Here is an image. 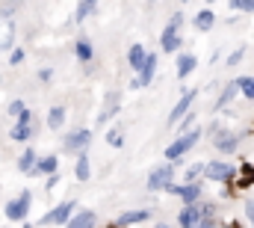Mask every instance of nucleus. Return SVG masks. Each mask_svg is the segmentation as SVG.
Wrapping results in <instances>:
<instances>
[{"mask_svg":"<svg viewBox=\"0 0 254 228\" xmlns=\"http://www.w3.org/2000/svg\"><path fill=\"white\" fill-rule=\"evenodd\" d=\"M198 139H201V130H190V133L178 136V139H175V142H172V145H169V148L163 151V154H166V160H172V163H175V160H181V157H184V154L190 151L192 145L198 142Z\"/></svg>","mask_w":254,"mask_h":228,"instance_id":"1","label":"nucleus"},{"mask_svg":"<svg viewBox=\"0 0 254 228\" xmlns=\"http://www.w3.org/2000/svg\"><path fill=\"white\" fill-rule=\"evenodd\" d=\"M30 199H33V196H30V190H24L15 202H9V205H6V220H12V223L24 220V217H27V211H30Z\"/></svg>","mask_w":254,"mask_h":228,"instance_id":"2","label":"nucleus"},{"mask_svg":"<svg viewBox=\"0 0 254 228\" xmlns=\"http://www.w3.org/2000/svg\"><path fill=\"white\" fill-rule=\"evenodd\" d=\"M166 190L175 193V196H181L184 205H198V199H201V184H198V181H192V184H187V187H178V184L172 181Z\"/></svg>","mask_w":254,"mask_h":228,"instance_id":"3","label":"nucleus"},{"mask_svg":"<svg viewBox=\"0 0 254 228\" xmlns=\"http://www.w3.org/2000/svg\"><path fill=\"white\" fill-rule=\"evenodd\" d=\"M204 175H207L210 181L228 184V181H234V166H228V163H222V160H213V163L204 166Z\"/></svg>","mask_w":254,"mask_h":228,"instance_id":"4","label":"nucleus"},{"mask_svg":"<svg viewBox=\"0 0 254 228\" xmlns=\"http://www.w3.org/2000/svg\"><path fill=\"white\" fill-rule=\"evenodd\" d=\"M89 139H92V130H71L68 136H65V151H71V154H80V151H86V145H89Z\"/></svg>","mask_w":254,"mask_h":228,"instance_id":"5","label":"nucleus"},{"mask_svg":"<svg viewBox=\"0 0 254 228\" xmlns=\"http://www.w3.org/2000/svg\"><path fill=\"white\" fill-rule=\"evenodd\" d=\"M154 71H157V57H154V54H145V62H142V68H139V77L130 80V86H133V89L148 86V83L154 80Z\"/></svg>","mask_w":254,"mask_h":228,"instance_id":"6","label":"nucleus"},{"mask_svg":"<svg viewBox=\"0 0 254 228\" xmlns=\"http://www.w3.org/2000/svg\"><path fill=\"white\" fill-rule=\"evenodd\" d=\"M30 136H33V110H24V113L18 115V124L12 127V139L27 142Z\"/></svg>","mask_w":254,"mask_h":228,"instance_id":"7","label":"nucleus"},{"mask_svg":"<svg viewBox=\"0 0 254 228\" xmlns=\"http://www.w3.org/2000/svg\"><path fill=\"white\" fill-rule=\"evenodd\" d=\"M74 208H77V205H74V199H68V202H63L60 208H54V211H51L42 223H45V226H51V223H54V226H63V223H68V220H71Z\"/></svg>","mask_w":254,"mask_h":228,"instance_id":"8","label":"nucleus"},{"mask_svg":"<svg viewBox=\"0 0 254 228\" xmlns=\"http://www.w3.org/2000/svg\"><path fill=\"white\" fill-rule=\"evenodd\" d=\"M172 178H175L172 166H160V169H154L148 175V190H166L172 184Z\"/></svg>","mask_w":254,"mask_h":228,"instance_id":"9","label":"nucleus"},{"mask_svg":"<svg viewBox=\"0 0 254 228\" xmlns=\"http://www.w3.org/2000/svg\"><path fill=\"white\" fill-rule=\"evenodd\" d=\"M195 101H198V92H184V98L178 101V107H175V110L169 113V124H175V121H181L184 115L190 113V107L195 104Z\"/></svg>","mask_w":254,"mask_h":228,"instance_id":"10","label":"nucleus"},{"mask_svg":"<svg viewBox=\"0 0 254 228\" xmlns=\"http://www.w3.org/2000/svg\"><path fill=\"white\" fill-rule=\"evenodd\" d=\"M119 104H122V92H110V95H107V104H104V110L98 113V124L110 121L113 115L119 113Z\"/></svg>","mask_w":254,"mask_h":228,"instance_id":"11","label":"nucleus"},{"mask_svg":"<svg viewBox=\"0 0 254 228\" xmlns=\"http://www.w3.org/2000/svg\"><path fill=\"white\" fill-rule=\"evenodd\" d=\"M160 45H163V51H166V54H175V51L181 48V33H178V27H172V24H169V27L163 30V42H160Z\"/></svg>","mask_w":254,"mask_h":228,"instance_id":"12","label":"nucleus"},{"mask_svg":"<svg viewBox=\"0 0 254 228\" xmlns=\"http://www.w3.org/2000/svg\"><path fill=\"white\" fill-rule=\"evenodd\" d=\"M95 223H98V217L92 211H80V214H71L68 228H95Z\"/></svg>","mask_w":254,"mask_h":228,"instance_id":"13","label":"nucleus"},{"mask_svg":"<svg viewBox=\"0 0 254 228\" xmlns=\"http://www.w3.org/2000/svg\"><path fill=\"white\" fill-rule=\"evenodd\" d=\"M198 220H201L198 208H195V205H184V211H181V217H178V226L181 228H195Z\"/></svg>","mask_w":254,"mask_h":228,"instance_id":"14","label":"nucleus"},{"mask_svg":"<svg viewBox=\"0 0 254 228\" xmlns=\"http://www.w3.org/2000/svg\"><path fill=\"white\" fill-rule=\"evenodd\" d=\"M237 142H240V139H237V136H231L228 130H219V133H216V148H219L222 154H231V151L237 148Z\"/></svg>","mask_w":254,"mask_h":228,"instance_id":"15","label":"nucleus"},{"mask_svg":"<svg viewBox=\"0 0 254 228\" xmlns=\"http://www.w3.org/2000/svg\"><path fill=\"white\" fill-rule=\"evenodd\" d=\"M74 175H77L80 181H89L92 169H89V154H86V151H80V154H77V163H74Z\"/></svg>","mask_w":254,"mask_h":228,"instance_id":"16","label":"nucleus"},{"mask_svg":"<svg viewBox=\"0 0 254 228\" xmlns=\"http://www.w3.org/2000/svg\"><path fill=\"white\" fill-rule=\"evenodd\" d=\"M192 68H195V57H192V54H181V57H178V77L187 80L192 74Z\"/></svg>","mask_w":254,"mask_h":228,"instance_id":"17","label":"nucleus"},{"mask_svg":"<svg viewBox=\"0 0 254 228\" xmlns=\"http://www.w3.org/2000/svg\"><path fill=\"white\" fill-rule=\"evenodd\" d=\"M142 62H145V48H142V45H133V48L127 51V65L139 71V68H142Z\"/></svg>","mask_w":254,"mask_h":228,"instance_id":"18","label":"nucleus"},{"mask_svg":"<svg viewBox=\"0 0 254 228\" xmlns=\"http://www.w3.org/2000/svg\"><path fill=\"white\" fill-rule=\"evenodd\" d=\"M65 121V107H51V113H48V127L51 130H60Z\"/></svg>","mask_w":254,"mask_h":228,"instance_id":"19","label":"nucleus"},{"mask_svg":"<svg viewBox=\"0 0 254 228\" xmlns=\"http://www.w3.org/2000/svg\"><path fill=\"white\" fill-rule=\"evenodd\" d=\"M213 21H216L213 9H201V12L195 15V27H198V30H210V27H213Z\"/></svg>","mask_w":254,"mask_h":228,"instance_id":"20","label":"nucleus"},{"mask_svg":"<svg viewBox=\"0 0 254 228\" xmlns=\"http://www.w3.org/2000/svg\"><path fill=\"white\" fill-rule=\"evenodd\" d=\"M36 160H39V157H36V151H33V148H27V151L18 157V169H21V172H33Z\"/></svg>","mask_w":254,"mask_h":228,"instance_id":"21","label":"nucleus"},{"mask_svg":"<svg viewBox=\"0 0 254 228\" xmlns=\"http://www.w3.org/2000/svg\"><path fill=\"white\" fill-rule=\"evenodd\" d=\"M148 220V211H130L119 217V226H133V223H145Z\"/></svg>","mask_w":254,"mask_h":228,"instance_id":"22","label":"nucleus"},{"mask_svg":"<svg viewBox=\"0 0 254 228\" xmlns=\"http://www.w3.org/2000/svg\"><path fill=\"white\" fill-rule=\"evenodd\" d=\"M95 9H98V0H80L77 3V21H86Z\"/></svg>","mask_w":254,"mask_h":228,"instance_id":"23","label":"nucleus"},{"mask_svg":"<svg viewBox=\"0 0 254 228\" xmlns=\"http://www.w3.org/2000/svg\"><path fill=\"white\" fill-rule=\"evenodd\" d=\"M74 51H77V59H80V62H89V59H92V45H89L86 36H80V42H77Z\"/></svg>","mask_w":254,"mask_h":228,"instance_id":"24","label":"nucleus"},{"mask_svg":"<svg viewBox=\"0 0 254 228\" xmlns=\"http://www.w3.org/2000/svg\"><path fill=\"white\" fill-rule=\"evenodd\" d=\"M237 92H240V86H237V80H234V83H228V86H225V92L219 95V104H216V107H225V104H231Z\"/></svg>","mask_w":254,"mask_h":228,"instance_id":"25","label":"nucleus"},{"mask_svg":"<svg viewBox=\"0 0 254 228\" xmlns=\"http://www.w3.org/2000/svg\"><path fill=\"white\" fill-rule=\"evenodd\" d=\"M33 172H48V175H54V172H57V157H45V160H36Z\"/></svg>","mask_w":254,"mask_h":228,"instance_id":"26","label":"nucleus"},{"mask_svg":"<svg viewBox=\"0 0 254 228\" xmlns=\"http://www.w3.org/2000/svg\"><path fill=\"white\" fill-rule=\"evenodd\" d=\"M237 86H240V92H243L249 101H254V77H240Z\"/></svg>","mask_w":254,"mask_h":228,"instance_id":"27","label":"nucleus"},{"mask_svg":"<svg viewBox=\"0 0 254 228\" xmlns=\"http://www.w3.org/2000/svg\"><path fill=\"white\" fill-rule=\"evenodd\" d=\"M254 184V166H243L240 178H237V187H252Z\"/></svg>","mask_w":254,"mask_h":228,"instance_id":"28","label":"nucleus"},{"mask_svg":"<svg viewBox=\"0 0 254 228\" xmlns=\"http://www.w3.org/2000/svg\"><path fill=\"white\" fill-rule=\"evenodd\" d=\"M107 142H110V145H116V148H119V145H122V142H125V133H122V127H113V130H110V133H107Z\"/></svg>","mask_w":254,"mask_h":228,"instance_id":"29","label":"nucleus"},{"mask_svg":"<svg viewBox=\"0 0 254 228\" xmlns=\"http://www.w3.org/2000/svg\"><path fill=\"white\" fill-rule=\"evenodd\" d=\"M201 175H204V166H201V163H192L190 169H187V184H192V181H198Z\"/></svg>","mask_w":254,"mask_h":228,"instance_id":"30","label":"nucleus"},{"mask_svg":"<svg viewBox=\"0 0 254 228\" xmlns=\"http://www.w3.org/2000/svg\"><path fill=\"white\" fill-rule=\"evenodd\" d=\"M24 110H27V104H24V101H12V104H9V115H15V118L24 113Z\"/></svg>","mask_w":254,"mask_h":228,"instance_id":"31","label":"nucleus"},{"mask_svg":"<svg viewBox=\"0 0 254 228\" xmlns=\"http://www.w3.org/2000/svg\"><path fill=\"white\" fill-rule=\"evenodd\" d=\"M243 57H246V48H237V51L228 57V65H240V62H243Z\"/></svg>","mask_w":254,"mask_h":228,"instance_id":"32","label":"nucleus"},{"mask_svg":"<svg viewBox=\"0 0 254 228\" xmlns=\"http://www.w3.org/2000/svg\"><path fill=\"white\" fill-rule=\"evenodd\" d=\"M9 62H12V65H21V62H24V51H21V48H15V51H12V57H9Z\"/></svg>","mask_w":254,"mask_h":228,"instance_id":"33","label":"nucleus"},{"mask_svg":"<svg viewBox=\"0 0 254 228\" xmlns=\"http://www.w3.org/2000/svg\"><path fill=\"white\" fill-rule=\"evenodd\" d=\"M169 24H172V27H178V30H181V24H184V15H181V12H175V18H172V21H169Z\"/></svg>","mask_w":254,"mask_h":228,"instance_id":"34","label":"nucleus"},{"mask_svg":"<svg viewBox=\"0 0 254 228\" xmlns=\"http://www.w3.org/2000/svg\"><path fill=\"white\" fill-rule=\"evenodd\" d=\"M195 228H216V223H213V220H198Z\"/></svg>","mask_w":254,"mask_h":228,"instance_id":"35","label":"nucleus"},{"mask_svg":"<svg viewBox=\"0 0 254 228\" xmlns=\"http://www.w3.org/2000/svg\"><path fill=\"white\" fill-rule=\"evenodd\" d=\"M246 217L254 223V202H246Z\"/></svg>","mask_w":254,"mask_h":228,"instance_id":"36","label":"nucleus"},{"mask_svg":"<svg viewBox=\"0 0 254 228\" xmlns=\"http://www.w3.org/2000/svg\"><path fill=\"white\" fill-rule=\"evenodd\" d=\"M39 77H42V80H51V77H54V71H51V68H42V71H39Z\"/></svg>","mask_w":254,"mask_h":228,"instance_id":"37","label":"nucleus"},{"mask_svg":"<svg viewBox=\"0 0 254 228\" xmlns=\"http://www.w3.org/2000/svg\"><path fill=\"white\" fill-rule=\"evenodd\" d=\"M240 9H246V12H254V0H243V6Z\"/></svg>","mask_w":254,"mask_h":228,"instance_id":"38","label":"nucleus"},{"mask_svg":"<svg viewBox=\"0 0 254 228\" xmlns=\"http://www.w3.org/2000/svg\"><path fill=\"white\" fill-rule=\"evenodd\" d=\"M57 181H60V175L54 172V175H51V181H48V190H54V187H57Z\"/></svg>","mask_w":254,"mask_h":228,"instance_id":"39","label":"nucleus"},{"mask_svg":"<svg viewBox=\"0 0 254 228\" xmlns=\"http://www.w3.org/2000/svg\"><path fill=\"white\" fill-rule=\"evenodd\" d=\"M243 6V0H231V9H240Z\"/></svg>","mask_w":254,"mask_h":228,"instance_id":"40","label":"nucleus"},{"mask_svg":"<svg viewBox=\"0 0 254 228\" xmlns=\"http://www.w3.org/2000/svg\"><path fill=\"white\" fill-rule=\"evenodd\" d=\"M157 228H169V226H157Z\"/></svg>","mask_w":254,"mask_h":228,"instance_id":"41","label":"nucleus"},{"mask_svg":"<svg viewBox=\"0 0 254 228\" xmlns=\"http://www.w3.org/2000/svg\"><path fill=\"white\" fill-rule=\"evenodd\" d=\"M151 3H154V0H151Z\"/></svg>","mask_w":254,"mask_h":228,"instance_id":"42","label":"nucleus"}]
</instances>
